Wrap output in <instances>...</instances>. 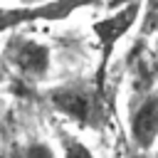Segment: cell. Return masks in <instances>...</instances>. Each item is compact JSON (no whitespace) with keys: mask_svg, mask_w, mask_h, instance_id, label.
<instances>
[{"mask_svg":"<svg viewBox=\"0 0 158 158\" xmlns=\"http://www.w3.org/2000/svg\"><path fill=\"white\" fill-rule=\"evenodd\" d=\"M49 101L57 111H62L64 116H69L79 123H91L96 118L99 99H96V91L89 89L86 84H67V86L52 89Z\"/></svg>","mask_w":158,"mask_h":158,"instance_id":"obj_1","label":"cell"},{"mask_svg":"<svg viewBox=\"0 0 158 158\" xmlns=\"http://www.w3.org/2000/svg\"><path fill=\"white\" fill-rule=\"evenodd\" d=\"M91 0H47L40 5H22L17 10L7 7L2 20H5V30H10L17 22H30V20H64L69 17L77 7L89 5Z\"/></svg>","mask_w":158,"mask_h":158,"instance_id":"obj_2","label":"cell"},{"mask_svg":"<svg viewBox=\"0 0 158 158\" xmlns=\"http://www.w3.org/2000/svg\"><path fill=\"white\" fill-rule=\"evenodd\" d=\"M138 12H141V5H138V2H131V5H126L123 10H118L116 15H111V17H106V20H99V22L94 25V32H96L99 44H101V57H104L101 62H104V64L109 62L116 40H121V37L131 30V25L136 22Z\"/></svg>","mask_w":158,"mask_h":158,"instance_id":"obj_3","label":"cell"},{"mask_svg":"<svg viewBox=\"0 0 158 158\" xmlns=\"http://www.w3.org/2000/svg\"><path fill=\"white\" fill-rule=\"evenodd\" d=\"M12 62H15L20 74H25L30 79H40L49 69V49L44 44H40V42L22 40L12 49Z\"/></svg>","mask_w":158,"mask_h":158,"instance_id":"obj_4","label":"cell"},{"mask_svg":"<svg viewBox=\"0 0 158 158\" xmlns=\"http://www.w3.org/2000/svg\"><path fill=\"white\" fill-rule=\"evenodd\" d=\"M131 138L138 148H151L158 138V99H146L131 116Z\"/></svg>","mask_w":158,"mask_h":158,"instance_id":"obj_5","label":"cell"},{"mask_svg":"<svg viewBox=\"0 0 158 158\" xmlns=\"http://www.w3.org/2000/svg\"><path fill=\"white\" fill-rule=\"evenodd\" d=\"M64 158H94V156H91V151H89L81 141L67 138V141H64Z\"/></svg>","mask_w":158,"mask_h":158,"instance_id":"obj_6","label":"cell"},{"mask_svg":"<svg viewBox=\"0 0 158 158\" xmlns=\"http://www.w3.org/2000/svg\"><path fill=\"white\" fill-rule=\"evenodd\" d=\"M22 158H54V153L47 143H30L22 151Z\"/></svg>","mask_w":158,"mask_h":158,"instance_id":"obj_7","label":"cell"},{"mask_svg":"<svg viewBox=\"0 0 158 158\" xmlns=\"http://www.w3.org/2000/svg\"><path fill=\"white\" fill-rule=\"evenodd\" d=\"M22 5H40V2H47V0H20Z\"/></svg>","mask_w":158,"mask_h":158,"instance_id":"obj_8","label":"cell"}]
</instances>
